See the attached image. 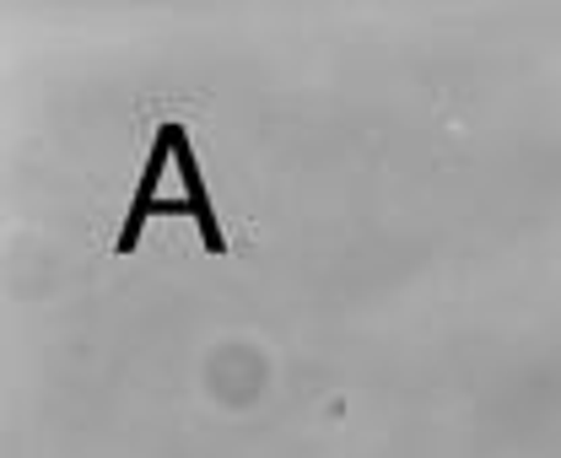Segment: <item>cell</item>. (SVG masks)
<instances>
[{"label":"cell","instance_id":"obj_1","mask_svg":"<svg viewBox=\"0 0 561 458\" xmlns=\"http://www.w3.org/2000/svg\"><path fill=\"white\" fill-rule=\"evenodd\" d=\"M168 162H173V119H162L151 130V151H146L140 184H136V195H130V210H125V227L114 238V254H136L146 221H157V216H190L210 254H227V232H221L216 205H210V184H206V173H201V157H195V135L190 130L179 135V184H184L179 195L162 190L168 184Z\"/></svg>","mask_w":561,"mask_h":458}]
</instances>
